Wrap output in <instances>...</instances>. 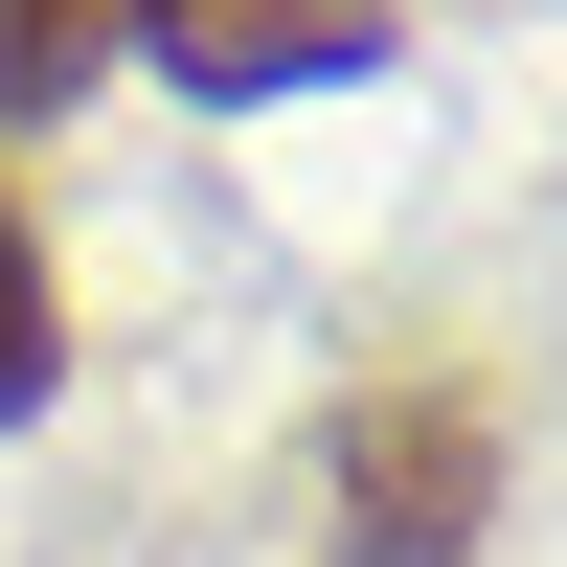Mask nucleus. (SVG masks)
I'll return each instance as SVG.
<instances>
[{"mask_svg":"<svg viewBox=\"0 0 567 567\" xmlns=\"http://www.w3.org/2000/svg\"><path fill=\"white\" fill-rule=\"evenodd\" d=\"M477 499H499V409L454 386V363L341 409V545H363V567H454V545H477Z\"/></svg>","mask_w":567,"mask_h":567,"instance_id":"nucleus-1","label":"nucleus"},{"mask_svg":"<svg viewBox=\"0 0 567 567\" xmlns=\"http://www.w3.org/2000/svg\"><path fill=\"white\" fill-rule=\"evenodd\" d=\"M45 363H69V296H45V227L0 182V409H45Z\"/></svg>","mask_w":567,"mask_h":567,"instance_id":"nucleus-4","label":"nucleus"},{"mask_svg":"<svg viewBox=\"0 0 567 567\" xmlns=\"http://www.w3.org/2000/svg\"><path fill=\"white\" fill-rule=\"evenodd\" d=\"M114 45H136V0H0V114H69Z\"/></svg>","mask_w":567,"mask_h":567,"instance_id":"nucleus-3","label":"nucleus"},{"mask_svg":"<svg viewBox=\"0 0 567 567\" xmlns=\"http://www.w3.org/2000/svg\"><path fill=\"white\" fill-rule=\"evenodd\" d=\"M136 45L182 91H341L386 45V0H136Z\"/></svg>","mask_w":567,"mask_h":567,"instance_id":"nucleus-2","label":"nucleus"}]
</instances>
